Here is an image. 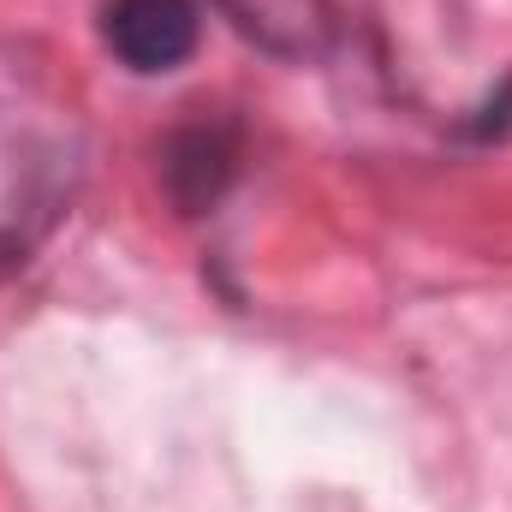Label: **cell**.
Returning a JSON list of instances; mask_svg holds the SVG:
<instances>
[{
  "label": "cell",
  "instance_id": "6da1fadb",
  "mask_svg": "<svg viewBox=\"0 0 512 512\" xmlns=\"http://www.w3.org/2000/svg\"><path fill=\"white\" fill-rule=\"evenodd\" d=\"M203 12L197 0H108L102 6V42L131 72H173L197 54Z\"/></svg>",
  "mask_w": 512,
  "mask_h": 512
},
{
  "label": "cell",
  "instance_id": "7a4b0ae2",
  "mask_svg": "<svg viewBox=\"0 0 512 512\" xmlns=\"http://www.w3.org/2000/svg\"><path fill=\"white\" fill-rule=\"evenodd\" d=\"M256 48L280 60H316L334 42V0H215Z\"/></svg>",
  "mask_w": 512,
  "mask_h": 512
},
{
  "label": "cell",
  "instance_id": "3957f363",
  "mask_svg": "<svg viewBox=\"0 0 512 512\" xmlns=\"http://www.w3.org/2000/svg\"><path fill=\"white\" fill-rule=\"evenodd\" d=\"M233 167H239L233 131L227 126H185V131H173V143H167L161 179H167V191H173V203L185 215H203L233 185Z\"/></svg>",
  "mask_w": 512,
  "mask_h": 512
}]
</instances>
